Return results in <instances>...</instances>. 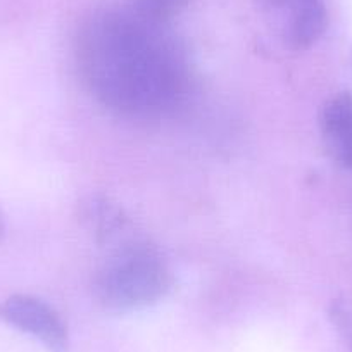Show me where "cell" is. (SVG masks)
<instances>
[{"instance_id": "cell-1", "label": "cell", "mask_w": 352, "mask_h": 352, "mask_svg": "<svg viewBox=\"0 0 352 352\" xmlns=\"http://www.w3.org/2000/svg\"><path fill=\"white\" fill-rule=\"evenodd\" d=\"M164 26L130 8L99 11L81 26L78 54L87 81L113 109L148 113L178 99L180 54Z\"/></svg>"}, {"instance_id": "cell-8", "label": "cell", "mask_w": 352, "mask_h": 352, "mask_svg": "<svg viewBox=\"0 0 352 352\" xmlns=\"http://www.w3.org/2000/svg\"><path fill=\"white\" fill-rule=\"evenodd\" d=\"M328 316L340 337L344 338L349 351L352 352V294H345L331 300L328 307Z\"/></svg>"}, {"instance_id": "cell-2", "label": "cell", "mask_w": 352, "mask_h": 352, "mask_svg": "<svg viewBox=\"0 0 352 352\" xmlns=\"http://www.w3.org/2000/svg\"><path fill=\"white\" fill-rule=\"evenodd\" d=\"M173 273L161 254L140 240H126L111 252L94 278V296L109 311L142 309L168 296Z\"/></svg>"}, {"instance_id": "cell-6", "label": "cell", "mask_w": 352, "mask_h": 352, "mask_svg": "<svg viewBox=\"0 0 352 352\" xmlns=\"http://www.w3.org/2000/svg\"><path fill=\"white\" fill-rule=\"evenodd\" d=\"M81 219L99 243H109L113 240L123 239L130 225L123 209L116 202L100 195L96 197L92 195L81 206Z\"/></svg>"}, {"instance_id": "cell-5", "label": "cell", "mask_w": 352, "mask_h": 352, "mask_svg": "<svg viewBox=\"0 0 352 352\" xmlns=\"http://www.w3.org/2000/svg\"><path fill=\"white\" fill-rule=\"evenodd\" d=\"M287 14L282 36L292 50H307L323 36L328 11L323 0H289L282 9Z\"/></svg>"}, {"instance_id": "cell-9", "label": "cell", "mask_w": 352, "mask_h": 352, "mask_svg": "<svg viewBox=\"0 0 352 352\" xmlns=\"http://www.w3.org/2000/svg\"><path fill=\"white\" fill-rule=\"evenodd\" d=\"M6 235V221H4V214L0 211V240L4 239Z\"/></svg>"}, {"instance_id": "cell-4", "label": "cell", "mask_w": 352, "mask_h": 352, "mask_svg": "<svg viewBox=\"0 0 352 352\" xmlns=\"http://www.w3.org/2000/svg\"><path fill=\"white\" fill-rule=\"evenodd\" d=\"M320 131L328 154L335 162L352 169V94L340 92L323 104Z\"/></svg>"}, {"instance_id": "cell-7", "label": "cell", "mask_w": 352, "mask_h": 352, "mask_svg": "<svg viewBox=\"0 0 352 352\" xmlns=\"http://www.w3.org/2000/svg\"><path fill=\"white\" fill-rule=\"evenodd\" d=\"M188 0H131L130 9L147 21L166 25L180 14Z\"/></svg>"}, {"instance_id": "cell-3", "label": "cell", "mask_w": 352, "mask_h": 352, "mask_svg": "<svg viewBox=\"0 0 352 352\" xmlns=\"http://www.w3.org/2000/svg\"><path fill=\"white\" fill-rule=\"evenodd\" d=\"M0 320L32 335L49 352H69V333L63 318L47 302L16 294L0 302Z\"/></svg>"}]
</instances>
